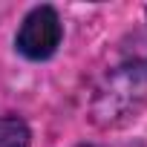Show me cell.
Listing matches in <instances>:
<instances>
[{
    "mask_svg": "<svg viewBox=\"0 0 147 147\" xmlns=\"http://www.w3.org/2000/svg\"><path fill=\"white\" fill-rule=\"evenodd\" d=\"M63 40V23L61 15L52 6H35L23 15L18 35H15V49L26 61H49Z\"/></svg>",
    "mask_w": 147,
    "mask_h": 147,
    "instance_id": "cell-1",
    "label": "cell"
},
{
    "mask_svg": "<svg viewBox=\"0 0 147 147\" xmlns=\"http://www.w3.org/2000/svg\"><path fill=\"white\" fill-rule=\"evenodd\" d=\"M0 147H32V130L20 115H0Z\"/></svg>",
    "mask_w": 147,
    "mask_h": 147,
    "instance_id": "cell-2",
    "label": "cell"
},
{
    "mask_svg": "<svg viewBox=\"0 0 147 147\" xmlns=\"http://www.w3.org/2000/svg\"><path fill=\"white\" fill-rule=\"evenodd\" d=\"M81 147H95V144H81Z\"/></svg>",
    "mask_w": 147,
    "mask_h": 147,
    "instance_id": "cell-3",
    "label": "cell"
}]
</instances>
